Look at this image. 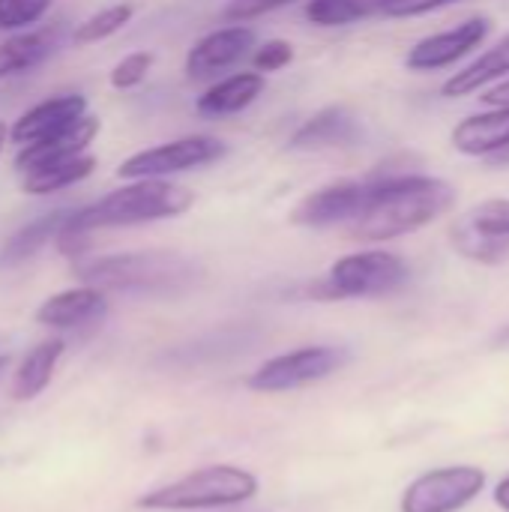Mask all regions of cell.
Here are the masks:
<instances>
[{
  "instance_id": "obj_1",
  "label": "cell",
  "mask_w": 509,
  "mask_h": 512,
  "mask_svg": "<svg viewBox=\"0 0 509 512\" xmlns=\"http://www.w3.org/2000/svg\"><path fill=\"white\" fill-rule=\"evenodd\" d=\"M366 186V207L351 222V237L363 243H384L414 234L441 219L456 201L450 183L426 174H390Z\"/></svg>"
},
{
  "instance_id": "obj_2",
  "label": "cell",
  "mask_w": 509,
  "mask_h": 512,
  "mask_svg": "<svg viewBox=\"0 0 509 512\" xmlns=\"http://www.w3.org/2000/svg\"><path fill=\"white\" fill-rule=\"evenodd\" d=\"M195 204V192L171 180H129L84 210H72L60 234H90L99 228H132L177 219Z\"/></svg>"
},
{
  "instance_id": "obj_3",
  "label": "cell",
  "mask_w": 509,
  "mask_h": 512,
  "mask_svg": "<svg viewBox=\"0 0 509 512\" xmlns=\"http://www.w3.org/2000/svg\"><path fill=\"white\" fill-rule=\"evenodd\" d=\"M78 279L102 294H180L198 282V267L180 252H120L78 264Z\"/></svg>"
},
{
  "instance_id": "obj_4",
  "label": "cell",
  "mask_w": 509,
  "mask_h": 512,
  "mask_svg": "<svg viewBox=\"0 0 509 512\" xmlns=\"http://www.w3.org/2000/svg\"><path fill=\"white\" fill-rule=\"evenodd\" d=\"M258 495V477L237 465H207L162 489L141 495L135 504L141 510L189 512L237 507Z\"/></svg>"
},
{
  "instance_id": "obj_5",
  "label": "cell",
  "mask_w": 509,
  "mask_h": 512,
  "mask_svg": "<svg viewBox=\"0 0 509 512\" xmlns=\"http://www.w3.org/2000/svg\"><path fill=\"white\" fill-rule=\"evenodd\" d=\"M408 282V264L384 249H366L339 258L324 282L315 288L324 300H360V297H384L399 291Z\"/></svg>"
},
{
  "instance_id": "obj_6",
  "label": "cell",
  "mask_w": 509,
  "mask_h": 512,
  "mask_svg": "<svg viewBox=\"0 0 509 512\" xmlns=\"http://www.w3.org/2000/svg\"><path fill=\"white\" fill-rule=\"evenodd\" d=\"M453 249L474 264L498 267L509 258V198H489L462 213L450 228Z\"/></svg>"
},
{
  "instance_id": "obj_7",
  "label": "cell",
  "mask_w": 509,
  "mask_h": 512,
  "mask_svg": "<svg viewBox=\"0 0 509 512\" xmlns=\"http://www.w3.org/2000/svg\"><path fill=\"white\" fill-rule=\"evenodd\" d=\"M225 153L228 147L213 135H186V138L165 141V144H156L150 150L129 156L126 162H120L117 177L120 180H165L171 174L213 165Z\"/></svg>"
},
{
  "instance_id": "obj_8",
  "label": "cell",
  "mask_w": 509,
  "mask_h": 512,
  "mask_svg": "<svg viewBox=\"0 0 509 512\" xmlns=\"http://www.w3.org/2000/svg\"><path fill=\"white\" fill-rule=\"evenodd\" d=\"M345 360L348 354L342 348L309 345V348H297V351L267 360L249 375L246 384L255 393H288V390H300V387L330 378L333 372L345 366Z\"/></svg>"
},
{
  "instance_id": "obj_9",
  "label": "cell",
  "mask_w": 509,
  "mask_h": 512,
  "mask_svg": "<svg viewBox=\"0 0 509 512\" xmlns=\"http://www.w3.org/2000/svg\"><path fill=\"white\" fill-rule=\"evenodd\" d=\"M486 489V471L471 465L435 468L417 477L405 495L402 512H459Z\"/></svg>"
},
{
  "instance_id": "obj_10",
  "label": "cell",
  "mask_w": 509,
  "mask_h": 512,
  "mask_svg": "<svg viewBox=\"0 0 509 512\" xmlns=\"http://www.w3.org/2000/svg\"><path fill=\"white\" fill-rule=\"evenodd\" d=\"M492 30V21L477 15V18H468L450 30H441V33H432L426 39H420L408 57H405V66L414 69V72H435V69H447L453 63H459L462 57H468L474 48L483 45V39L489 36Z\"/></svg>"
},
{
  "instance_id": "obj_11",
  "label": "cell",
  "mask_w": 509,
  "mask_h": 512,
  "mask_svg": "<svg viewBox=\"0 0 509 512\" xmlns=\"http://www.w3.org/2000/svg\"><path fill=\"white\" fill-rule=\"evenodd\" d=\"M366 195H369V186L366 183H354V180H342V183L321 186V189L309 192L291 210V222L294 225H303V228L351 225L363 213Z\"/></svg>"
},
{
  "instance_id": "obj_12",
  "label": "cell",
  "mask_w": 509,
  "mask_h": 512,
  "mask_svg": "<svg viewBox=\"0 0 509 512\" xmlns=\"http://www.w3.org/2000/svg\"><path fill=\"white\" fill-rule=\"evenodd\" d=\"M252 45H255V30L252 27H246V24L219 27V30L201 36L189 48V54H186V75L192 81L213 78L222 69L234 66L237 60H243Z\"/></svg>"
},
{
  "instance_id": "obj_13",
  "label": "cell",
  "mask_w": 509,
  "mask_h": 512,
  "mask_svg": "<svg viewBox=\"0 0 509 512\" xmlns=\"http://www.w3.org/2000/svg\"><path fill=\"white\" fill-rule=\"evenodd\" d=\"M96 135H99V117L81 114L69 126H63V129L33 141V144H24L15 156V168L21 174H27L33 168H45V165L63 162V159H75V156L90 150Z\"/></svg>"
},
{
  "instance_id": "obj_14",
  "label": "cell",
  "mask_w": 509,
  "mask_h": 512,
  "mask_svg": "<svg viewBox=\"0 0 509 512\" xmlns=\"http://www.w3.org/2000/svg\"><path fill=\"white\" fill-rule=\"evenodd\" d=\"M81 114H87V99L81 93H63V96H51L33 108H27L12 126H9V138L24 147L33 144L63 126H69L72 120H78Z\"/></svg>"
},
{
  "instance_id": "obj_15",
  "label": "cell",
  "mask_w": 509,
  "mask_h": 512,
  "mask_svg": "<svg viewBox=\"0 0 509 512\" xmlns=\"http://www.w3.org/2000/svg\"><path fill=\"white\" fill-rule=\"evenodd\" d=\"M105 309H108L105 294L99 288L81 285V288H69V291L48 297L36 309V324L51 327V330H72V327L99 321L105 315Z\"/></svg>"
},
{
  "instance_id": "obj_16",
  "label": "cell",
  "mask_w": 509,
  "mask_h": 512,
  "mask_svg": "<svg viewBox=\"0 0 509 512\" xmlns=\"http://www.w3.org/2000/svg\"><path fill=\"white\" fill-rule=\"evenodd\" d=\"M450 144L462 156L492 159L509 147V108H492L483 114H471L450 132Z\"/></svg>"
},
{
  "instance_id": "obj_17",
  "label": "cell",
  "mask_w": 509,
  "mask_h": 512,
  "mask_svg": "<svg viewBox=\"0 0 509 512\" xmlns=\"http://www.w3.org/2000/svg\"><path fill=\"white\" fill-rule=\"evenodd\" d=\"M357 141H360V123L345 108H324L291 135L294 150H333V147H354Z\"/></svg>"
},
{
  "instance_id": "obj_18",
  "label": "cell",
  "mask_w": 509,
  "mask_h": 512,
  "mask_svg": "<svg viewBox=\"0 0 509 512\" xmlns=\"http://www.w3.org/2000/svg\"><path fill=\"white\" fill-rule=\"evenodd\" d=\"M267 87V78L261 72H234L222 81H216L213 87H207L195 108L207 117H222V114H237L243 108H249Z\"/></svg>"
},
{
  "instance_id": "obj_19",
  "label": "cell",
  "mask_w": 509,
  "mask_h": 512,
  "mask_svg": "<svg viewBox=\"0 0 509 512\" xmlns=\"http://www.w3.org/2000/svg\"><path fill=\"white\" fill-rule=\"evenodd\" d=\"M504 75H509V36H504L501 42H495L477 60H471V66H465L462 72L450 75L447 84H444V96H450V99L471 96V93L495 84Z\"/></svg>"
},
{
  "instance_id": "obj_20",
  "label": "cell",
  "mask_w": 509,
  "mask_h": 512,
  "mask_svg": "<svg viewBox=\"0 0 509 512\" xmlns=\"http://www.w3.org/2000/svg\"><path fill=\"white\" fill-rule=\"evenodd\" d=\"M63 339H45L39 342L18 366L15 378H12V396L18 402H30L36 399L54 378V369L63 357Z\"/></svg>"
},
{
  "instance_id": "obj_21",
  "label": "cell",
  "mask_w": 509,
  "mask_h": 512,
  "mask_svg": "<svg viewBox=\"0 0 509 512\" xmlns=\"http://www.w3.org/2000/svg\"><path fill=\"white\" fill-rule=\"evenodd\" d=\"M69 213H72V210H54V213H45V216L27 222L21 231H15V234L3 243V249H0V264H3V267H18V264L30 261L42 246H48L51 240H57V234H60V228L66 225Z\"/></svg>"
},
{
  "instance_id": "obj_22",
  "label": "cell",
  "mask_w": 509,
  "mask_h": 512,
  "mask_svg": "<svg viewBox=\"0 0 509 512\" xmlns=\"http://www.w3.org/2000/svg\"><path fill=\"white\" fill-rule=\"evenodd\" d=\"M93 171H96V156L81 153L75 159H63V162L33 168V171L21 174V192L24 195H51V192L69 189V186L87 180Z\"/></svg>"
},
{
  "instance_id": "obj_23",
  "label": "cell",
  "mask_w": 509,
  "mask_h": 512,
  "mask_svg": "<svg viewBox=\"0 0 509 512\" xmlns=\"http://www.w3.org/2000/svg\"><path fill=\"white\" fill-rule=\"evenodd\" d=\"M51 54V36L45 30L15 33L0 42V81L39 66Z\"/></svg>"
},
{
  "instance_id": "obj_24",
  "label": "cell",
  "mask_w": 509,
  "mask_h": 512,
  "mask_svg": "<svg viewBox=\"0 0 509 512\" xmlns=\"http://www.w3.org/2000/svg\"><path fill=\"white\" fill-rule=\"evenodd\" d=\"M387 0H309L306 18L318 27H345L384 12Z\"/></svg>"
},
{
  "instance_id": "obj_25",
  "label": "cell",
  "mask_w": 509,
  "mask_h": 512,
  "mask_svg": "<svg viewBox=\"0 0 509 512\" xmlns=\"http://www.w3.org/2000/svg\"><path fill=\"white\" fill-rule=\"evenodd\" d=\"M135 9L129 3H114V6H105L99 12H93L90 18H84L81 24H75L72 30V39L75 45H93V42H102L114 33H120L129 21H132Z\"/></svg>"
},
{
  "instance_id": "obj_26",
  "label": "cell",
  "mask_w": 509,
  "mask_h": 512,
  "mask_svg": "<svg viewBox=\"0 0 509 512\" xmlns=\"http://www.w3.org/2000/svg\"><path fill=\"white\" fill-rule=\"evenodd\" d=\"M54 0H0V30H24L36 24Z\"/></svg>"
},
{
  "instance_id": "obj_27",
  "label": "cell",
  "mask_w": 509,
  "mask_h": 512,
  "mask_svg": "<svg viewBox=\"0 0 509 512\" xmlns=\"http://www.w3.org/2000/svg\"><path fill=\"white\" fill-rule=\"evenodd\" d=\"M150 66H153V54H150V51H132V54H126V57L111 69L108 81H111L114 90H132V87H138V84L147 78Z\"/></svg>"
},
{
  "instance_id": "obj_28",
  "label": "cell",
  "mask_w": 509,
  "mask_h": 512,
  "mask_svg": "<svg viewBox=\"0 0 509 512\" xmlns=\"http://www.w3.org/2000/svg\"><path fill=\"white\" fill-rule=\"evenodd\" d=\"M294 60V45L291 42H285V39H270V42H264L258 51H255V57H252V63H255V72H279V69H285L288 63Z\"/></svg>"
},
{
  "instance_id": "obj_29",
  "label": "cell",
  "mask_w": 509,
  "mask_h": 512,
  "mask_svg": "<svg viewBox=\"0 0 509 512\" xmlns=\"http://www.w3.org/2000/svg\"><path fill=\"white\" fill-rule=\"evenodd\" d=\"M288 3H294V0H231L222 15L228 21H234V24H246V21L258 18V15H267L273 9H282Z\"/></svg>"
},
{
  "instance_id": "obj_30",
  "label": "cell",
  "mask_w": 509,
  "mask_h": 512,
  "mask_svg": "<svg viewBox=\"0 0 509 512\" xmlns=\"http://www.w3.org/2000/svg\"><path fill=\"white\" fill-rule=\"evenodd\" d=\"M450 3H459V0H387L384 15H390V18H417V15L444 9Z\"/></svg>"
},
{
  "instance_id": "obj_31",
  "label": "cell",
  "mask_w": 509,
  "mask_h": 512,
  "mask_svg": "<svg viewBox=\"0 0 509 512\" xmlns=\"http://www.w3.org/2000/svg\"><path fill=\"white\" fill-rule=\"evenodd\" d=\"M483 102H486L489 108H509V78L507 81H501V84H495V87L483 96Z\"/></svg>"
},
{
  "instance_id": "obj_32",
  "label": "cell",
  "mask_w": 509,
  "mask_h": 512,
  "mask_svg": "<svg viewBox=\"0 0 509 512\" xmlns=\"http://www.w3.org/2000/svg\"><path fill=\"white\" fill-rule=\"evenodd\" d=\"M495 504L504 512H509V477H504V480L495 486Z\"/></svg>"
},
{
  "instance_id": "obj_33",
  "label": "cell",
  "mask_w": 509,
  "mask_h": 512,
  "mask_svg": "<svg viewBox=\"0 0 509 512\" xmlns=\"http://www.w3.org/2000/svg\"><path fill=\"white\" fill-rule=\"evenodd\" d=\"M6 141H9V126H6V120H0V153H3Z\"/></svg>"
},
{
  "instance_id": "obj_34",
  "label": "cell",
  "mask_w": 509,
  "mask_h": 512,
  "mask_svg": "<svg viewBox=\"0 0 509 512\" xmlns=\"http://www.w3.org/2000/svg\"><path fill=\"white\" fill-rule=\"evenodd\" d=\"M498 342H501V345H507V342H509V327H507V330H501V336H498Z\"/></svg>"
},
{
  "instance_id": "obj_35",
  "label": "cell",
  "mask_w": 509,
  "mask_h": 512,
  "mask_svg": "<svg viewBox=\"0 0 509 512\" xmlns=\"http://www.w3.org/2000/svg\"><path fill=\"white\" fill-rule=\"evenodd\" d=\"M6 372V357H0V375Z\"/></svg>"
}]
</instances>
